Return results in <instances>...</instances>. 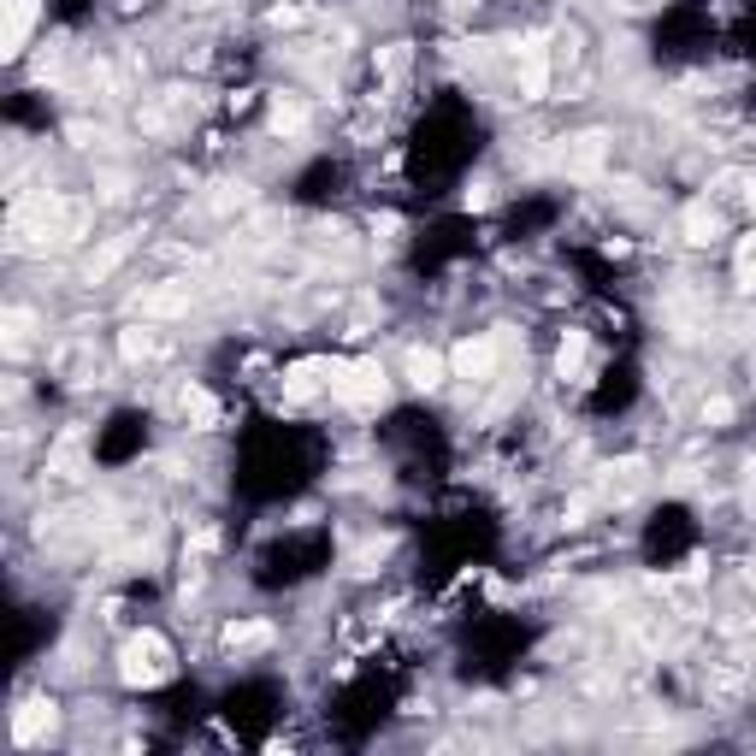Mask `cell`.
Returning <instances> with one entry per match:
<instances>
[{
  "label": "cell",
  "mask_w": 756,
  "mask_h": 756,
  "mask_svg": "<svg viewBox=\"0 0 756 756\" xmlns=\"http://www.w3.org/2000/svg\"><path fill=\"white\" fill-rule=\"evenodd\" d=\"M331 396L343 408L373 414V408H384V396H390V378H384L378 361H331Z\"/></svg>",
  "instance_id": "cell-1"
},
{
  "label": "cell",
  "mask_w": 756,
  "mask_h": 756,
  "mask_svg": "<svg viewBox=\"0 0 756 756\" xmlns=\"http://www.w3.org/2000/svg\"><path fill=\"white\" fill-rule=\"evenodd\" d=\"M172 674V656L160 638H130L125 644V680L130 686H160Z\"/></svg>",
  "instance_id": "cell-2"
},
{
  "label": "cell",
  "mask_w": 756,
  "mask_h": 756,
  "mask_svg": "<svg viewBox=\"0 0 756 756\" xmlns=\"http://www.w3.org/2000/svg\"><path fill=\"white\" fill-rule=\"evenodd\" d=\"M449 367L467 384H491V373H497V337H461L455 355H449Z\"/></svg>",
  "instance_id": "cell-3"
},
{
  "label": "cell",
  "mask_w": 756,
  "mask_h": 756,
  "mask_svg": "<svg viewBox=\"0 0 756 756\" xmlns=\"http://www.w3.org/2000/svg\"><path fill=\"white\" fill-rule=\"evenodd\" d=\"M0 12H6V24H0V54L18 60L24 42H30V30H36V18H42V0H0Z\"/></svg>",
  "instance_id": "cell-4"
},
{
  "label": "cell",
  "mask_w": 756,
  "mask_h": 756,
  "mask_svg": "<svg viewBox=\"0 0 756 756\" xmlns=\"http://www.w3.org/2000/svg\"><path fill=\"white\" fill-rule=\"evenodd\" d=\"M54 721H60V709H54L48 697H30V703H18V715H12V739H18V745H42V739L54 733Z\"/></svg>",
  "instance_id": "cell-5"
},
{
  "label": "cell",
  "mask_w": 756,
  "mask_h": 756,
  "mask_svg": "<svg viewBox=\"0 0 756 756\" xmlns=\"http://www.w3.org/2000/svg\"><path fill=\"white\" fill-rule=\"evenodd\" d=\"M544 89H550V48H544L538 36H526V42H520V95L538 101Z\"/></svg>",
  "instance_id": "cell-6"
},
{
  "label": "cell",
  "mask_w": 756,
  "mask_h": 756,
  "mask_svg": "<svg viewBox=\"0 0 756 756\" xmlns=\"http://www.w3.org/2000/svg\"><path fill=\"white\" fill-rule=\"evenodd\" d=\"M686 243H697V249H709V243H721V213L715 207H686Z\"/></svg>",
  "instance_id": "cell-7"
},
{
  "label": "cell",
  "mask_w": 756,
  "mask_h": 756,
  "mask_svg": "<svg viewBox=\"0 0 756 756\" xmlns=\"http://www.w3.org/2000/svg\"><path fill=\"white\" fill-rule=\"evenodd\" d=\"M319 378L331 384V361H296V367L284 373V390H290V396H314Z\"/></svg>",
  "instance_id": "cell-8"
},
{
  "label": "cell",
  "mask_w": 756,
  "mask_h": 756,
  "mask_svg": "<svg viewBox=\"0 0 756 756\" xmlns=\"http://www.w3.org/2000/svg\"><path fill=\"white\" fill-rule=\"evenodd\" d=\"M408 384L414 390H438L443 384V361L432 349H408Z\"/></svg>",
  "instance_id": "cell-9"
},
{
  "label": "cell",
  "mask_w": 756,
  "mask_h": 756,
  "mask_svg": "<svg viewBox=\"0 0 756 756\" xmlns=\"http://www.w3.org/2000/svg\"><path fill=\"white\" fill-rule=\"evenodd\" d=\"M597 166H603V136H573L567 172H597Z\"/></svg>",
  "instance_id": "cell-10"
},
{
  "label": "cell",
  "mask_w": 756,
  "mask_h": 756,
  "mask_svg": "<svg viewBox=\"0 0 756 756\" xmlns=\"http://www.w3.org/2000/svg\"><path fill=\"white\" fill-rule=\"evenodd\" d=\"M579 361H585V331H567L562 349H556V373L573 378V373H579Z\"/></svg>",
  "instance_id": "cell-11"
},
{
  "label": "cell",
  "mask_w": 756,
  "mask_h": 756,
  "mask_svg": "<svg viewBox=\"0 0 756 756\" xmlns=\"http://www.w3.org/2000/svg\"><path fill=\"white\" fill-rule=\"evenodd\" d=\"M119 260H125V237H119V243H107L101 254H89V278H107Z\"/></svg>",
  "instance_id": "cell-12"
},
{
  "label": "cell",
  "mask_w": 756,
  "mask_h": 756,
  "mask_svg": "<svg viewBox=\"0 0 756 756\" xmlns=\"http://www.w3.org/2000/svg\"><path fill=\"white\" fill-rule=\"evenodd\" d=\"M30 331H36V319H30V314H6V349L18 355V349L30 343Z\"/></svg>",
  "instance_id": "cell-13"
},
{
  "label": "cell",
  "mask_w": 756,
  "mask_h": 756,
  "mask_svg": "<svg viewBox=\"0 0 756 756\" xmlns=\"http://www.w3.org/2000/svg\"><path fill=\"white\" fill-rule=\"evenodd\" d=\"M184 414H195L201 426H213V420H219V408H213V396H207V390H184Z\"/></svg>",
  "instance_id": "cell-14"
},
{
  "label": "cell",
  "mask_w": 756,
  "mask_h": 756,
  "mask_svg": "<svg viewBox=\"0 0 756 756\" xmlns=\"http://www.w3.org/2000/svg\"><path fill=\"white\" fill-rule=\"evenodd\" d=\"M739 290H756V254H739Z\"/></svg>",
  "instance_id": "cell-15"
},
{
  "label": "cell",
  "mask_w": 756,
  "mask_h": 756,
  "mask_svg": "<svg viewBox=\"0 0 756 756\" xmlns=\"http://www.w3.org/2000/svg\"><path fill=\"white\" fill-rule=\"evenodd\" d=\"M727 414H733V408H727V402H721V396H715V402H703V420H715V426H721V420H727Z\"/></svg>",
  "instance_id": "cell-16"
},
{
  "label": "cell",
  "mask_w": 756,
  "mask_h": 756,
  "mask_svg": "<svg viewBox=\"0 0 756 756\" xmlns=\"http://www.w3.org/2000/svg\"><path fill=\"white\" fill-rule=\"evenodd\" d=\"M449 6H461V0H449Z\"/></svg>",
  "instance_id": "cell-17"
}]
</instances>
